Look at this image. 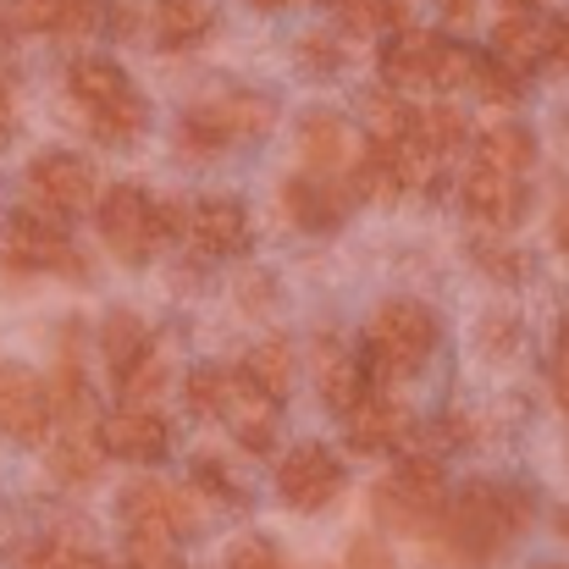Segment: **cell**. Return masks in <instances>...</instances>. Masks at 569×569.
<instances>
[{
	"label": "cell",
	"mask_w": 569,
	"mask_h": 569,
	"mask_svg": "<svg viewBox=\"0 0 569 569\" xmlns=\"http://www.w3.org/2000/svg\"><path fill=\"white\" fill-rule=\"evenodd\" d=\"M531 526V498L520 487H498V481H470L431 526L426 553L437 569H481L498 559L520 531Z\"/></svg>",
	"instance_id": "1"
},
{
	"label": "cell",
	"mask_w": 569,
	"mask_h": 569,
	"mask_svg": "<svg viewBox=\"0 0 569 569\" xmlns=\"http://www.w3.org/2000/svg\"><path fill=\"white\" fill-rule=\"evenodd\" d=\"M67 89H72V100L83 106L89 128H94L106 144H128V139H139L144 122H150V106L139 100V89L128 83V72H122L117 61H100V56L72 61Z\"/></svg>",
	"instance_id": "2"
},
{
	"label": "cell",
	"mask_w": 569,
	"mask_h": 569,
	"mask_svg": "<svg viewBox=\"0 0 569 569\" xmlns=\"http://www.w3.org/2000/svg\"><path fill=\"white\" fill-rule=\"evenodd\" d=\"M431 343H437V321H431V310L426 305H415V299H387L377 316H371V338H366V377H377V392L387 387L392 377H403V371H415L426 355H431Z\"/></svg>",
	"instance_id": "3"
},
{
	"label": "cell",
	"mask_w": 569,
	"mask_h": 569,
	"mask_svg": "<svg viewBox=\"0 0 569 569\" xmlns=\"http://www.w3.org/2000/svg\"><path fill=\"white\" fill-rule=\"evenodd\" d=\"M100 238L111 243L117 260L144 266L161 243V210L156 199H144L139 189H111L100 199Z\"/></svg>",
	"instance_id": "4"
},
{
	"label": "cell",
	"mask_w": 569,
	"mask_h": 569,
	"mask_svg": "<svg viewBox=\"0 0 569 569\" xmlns=\"http://www.w3.org/2000/svg\"><path fill=\"white\" fill-rule=\"evenodd\" d=\"M6 249L11 260L33 266V271H56V277H83V254L72 249L67 227L56 216H39V210H17L11 227H6Z\"/></svg>",
	"instance_id": "5"
},
{
	"label": "cell",
	"mask_w": 569,
	"mask_h": 569,
	"mask_svg": "<svg viewBox=\"0 0 569 569\" xmlns=\"http://www.w3.org/2000/svg\"><path fill=\"white\" fill-rule=\"evenodd\" d=\"M28 193H33V210L39 216H78L94 204V172L83 156H67V150H50L28 167Z\"/></svg>",
	"instance_id": "6"
},
{
	"label": "cell",
	"mask_w": 569,
	"mask_h": 569,
	"mask_svg": "<svg viewBox=\"0 0 569 569\" xmlns=\"http://www.w3.org/2000/svg\"><path fill=\"white\" fill-rule=\"evenodd\" d=\"M343 487V465L321 448V442H299L293 453H282L277 465V492L293 509H327Z\"/></svg>",
	"instance_id": "7"
},
{
	"label": "cell",
	"mask_w": 569,
	"mask_h": 569,
	"mask_svg": "<svg viewBox=\"0 0 569 569\" xmlns=\"http://www.w3.org/2000/svg\"><path fill=\"white\" fill-rule=\"evenodd\" d=\"M216 415H227L232 437H238L249 453H266V448L277 442V398L260 392L243 371H227V377H221V409H216Z\"/></svg>",
	"instance_id": "8"
},
{
	"label": "cell",
	"mask_w": 569,
	"mask_h": 569,
	"mask_svg": "<svg viewBox=\"0 0 569 569\" xmlns=\"http://www.w3.org/2000/svg\"><path fill=\"white\" fill-rule=\"evenodd\" d=\"M122 520L128 526H156V531H199V503H193L183 487H167V481H133L122 487Z\"/></svg>",
	"instance_id": "9"
},
{
	"label": "cell",
	"mask_w": 569,
	"mask_h": 569,
	"mask_svg": "<svg viewBox=\"0 0 569 569\" xmlns=\"http://www.w3.org/2000/svg\"><path fill=\"white\" fill-rule=\"evenodd\" d=\"M50 426V392L28 366H0V431L17 442H39Z\"/></svg>",
	"instance_id": "10"
},
{
	"label": "cell",
	"mask_w": 569,
	"mask_h": 569,
	"mask_svg": "<svg viewBox=\"0 0 569 569\" xmlns=\"http://www.w3.org/2000/svg\"><path fill=\"white\" fill-rule=\"evenodd\" d=\"M553 50H559V22H553V17H537L531 6L509 11V17L492 28V56H498L503 67H515V72L542 67Z\"/></svg>",
	"instance_id": "11"
},
{
	"label": "cell",
	"mask_w": 569,
	"mask_h": 569,
	"mask_svg": "<svg viewBox=\"0 0 569 569\" xmlns=\"http://www.w3.org/2000/svg\"><path fill=\"white\" fill-rule=\"evenodd\" d=\"M189 117L216 144H227V139H260V133L277 122V106H271L266 94H243V89H238V94H216V100L193 106Z\"/></svg>",
	"instance_id": "12"
},
{
	"label": "cell",
	"mask_w": 569,
	"mask_h": 569,
	"mask_svg": "<svg viewBox=\"0 0 569 569\" xmlns=\"http://www.w3.org/2000/svg\"><path fill=\"white\" fill-rule=\"evenodd\" d=\"M299 161L310 178H332V172H349L360 156H355V133L338 111H310L299 122Z\"/></svg>",
	"instance_id": "13"
},
{
	"label": "cell",
	"mask_w": 569,
	"mask_h": 569,
	"mask_svg": "<svg viewBox=\"0 0 569 569\" xmlns=\"http://www.w3.org/2000/svg\"><path fill=\"white\" fill-rule=\"evenodd\" d=\"M189 238L204 254H243L249 249V210L227 193H204L189 204Z\"/></svg>",
	"instance_id": "14"
},
{
	"label": "cell",
	"mask_w": 569,
	"mask_h": 569,
	"mask_svg": "<svg viewBox=\"0 0 569 569\" xmlns=\"http://www.w3.org/2000/svg\"><path fill=\"white\" fill-rule=\"evenodd\" d=\"M100 448L117 459H133V465H156V459H167V426L156 409H117L100 420Z\"/></svg>",
	"instance_id": "15"
},
{
	"label": "cell",
	"mask_w": 569,
	"mask_h": 569,
	"mask_svg": "<svg viewBox=\"0 0 569 569\" xmlns=\"http://www.w3.org/2000/svg\"><path fill=\"white\" fill-rule=\"evenodd\" d=\"M459 199H465V210H470L481 227H515V221H520V210H526V189H520V178L492 172V167H470V172H465V183H459Z\"/></svg>",
	"instance_id": "16"
},
{
	"label": "cell",
	"mask_w": 569,
	"mask_h": 569,
	"mask_svg": "<svg viewBox=\"0 0 569 569\" xmlns=\"http://www.w3.org/2000/svg\"><path fill=\"white\" fill-rule=\"evenodd\" d=\"M310 366H316V387H321L327 409H338V415H355V409H360V398H366V366H360L332 332L316 338Z\"/></svg>",
	"instance_id": "17"
},
{
	"label": "cell",
	"mask_w": 569,
	"mask_h": 569,
	"mask_svg": "<svg viewBox=\"0 0 569 569\" xmlns=\"http://www.w3.org/2000/svg\"><path fill=\"white\" fill-rule=\"evenodd\" d=\"M437 33L426 28H398L387 44H381V78L392 89H409V83H431V61H437Z\"/></svg>",
	"instance_id": "18"
},
{
	"label": "cell",
	"mask_w": 569,
	"mask_h": 569,
	"mask_svg": "<svg viewBox=\"0 0 569 569\" xmlns=\"http://www.w3.org/2000/svg\"><path fill=\"white\" fill-rule=\"evenodd\" d=\"M282 210H288L293 227H310V232L321 227L327 232V227L343 221V189L332 178H310V172L305 178H288L282 183Z\"/></svg>",
	"instance_id": "19"
},
{
	"label": "cell",
	"mask_w": 569,
	"mask_h": 569,
	"mask_svg": "<svg viewBox=\"0 0 569 569\" xmlns=\"http://www.w3.org/2000/svg\"><path fill=\"white\" fill-rule=\"evenodd\" d=\"M403 431H409V415H403L387 392H366L360 409L349 415V448H355V453H381V448H392Z\"/></svg>",
	"instance_id": "20"
},
{
	"label": "cell",
	"mask_w": 569,
	"mask_h": 569,
	"mask_svg": "<svg viewBox=\"0 0 569 569\" xmlns=\"http://www.w3.org/2000/svg\"><path fill=\"white\" fill-rule=\"evenodd\" d=\"M371 503H377V520L392 531V537H415V542H426L431 537V526H437V515L448 509H431V503H420V498H409L398 481H381L377 492H371Z\"/></svg>",
	"instance_id": "21"
},
{
	"label": "cell",
	"mask_w": 569,
	"mask_h": 569,
	"mask_svg": "<svg viewBox=\"0 0 569 569\" xmlns=\"http://www.w3.org/2000/svg\"><path fill=\"white\" fill-rule=\"evenodd\" d=\"M100 349H106V366H111L117 387H122V377H128L156 343H150V332H144V321H139L133 310H111L106 327H100Z\"/></svg>",
	"instance_id": "22"
},
{
	"label": "cell",
	"mask_w": 569,
	"mask_h": 569,
	"mask_svg": "<svg viewBox=\"0 0 569 569\" xmlns=\"http://www.w3.org/2000/svg\"><path fill=\"white\" fill-rule=\"evenodd\" d=\"M216 28V6L210 0H156V39L161 44H199Z\"/></svg>",
	"instance_id": "23"
},
{
	"label": "cell",
	"mask_w": 569,
	"mask_h": 569,
	"mask_svg": "<svg viewBox=\"0 0 569 569\" xmlns=\"http://www.w3.org/2000/svg\"><path fill=\"white\" fill-rule=\"evenodd\" d=\"M531 161H537V139L515 122L481 133V144H476V167H492V172H509V178H520Z\"/></svg>",
	"instance_id": "24"
},
{
	"label": "cell",
	"mask_w": 569,
	"mask_h": 569,
	"mask_svg": "<svg viewBox=\"0 0 569 569\" xmlns=\"http://www.w3.org/2000/svg\"><path fill=\"white\" fill-rule=\"evenodd\" d=\"M366 128H371V150H392L403 144L409 133H420V111L403 106V94H371L366 100Z\"/></svg>",
	"instance_id": "25"
},
{
	"label": "cell",
	"mask_w": 569,
	"mask_h": 569,
	"mask_svg": "<svg viewBox=\"0 0 569 569\" xmlns=\"http://www.w3.org/2000/svg\"><path fill=\"white\" fill-rule=\"evenodd\" d=\"M387 481H398L409 498L442 509V487H448V476H442V459H437V453H398V465H392Z\"/></svg>",
	"instance_id": "26"
},
{
	"label": "cell",
	"mask_w": 569,
	"mask_h": 569,
	"mask_svg": "<svg viewBox=\"0 0 569 569\" xmlns=\"http://www.w3.org/2000/svg\"><path fill=\"white\" fill-rule=\"evenodd\" d=\"M100 442L89 437V431H67L56 448H50V470L61 476V481H72V487H83V481H94L100 476Z\"/></svg>",
	"instance_id": "27"
},
{
	"label": "cell",
	"mask_w": 569,
	"mask_h": 569,
	"mask_svg": "<svg viewBox=\"0 0 569 569\" xmlns=\"http://www.w3.org/2000/svg\"><path fill=\"white\" fill-rule=\"evenodd\" d=\"M243 377L254 381L260 392L282 398V392L293 387V355H288V343H282V338H271V343H254V349H249V360H243Z\"/></svg>",
	"instance_id": "28"
},
{
	"label": "cell",
	"mask_w": 569,
	"mask_h": 569,
	"mask_svg": "<svg viewBox=\"0 0 569 569\" xmlns=\"http://www.w3.org/2000/svg\"><path fill=\"white\" fill-rule=\"evenodd\" d=\"M167 381H172V360H167V349H150V355L122 377V398H128V409H150V403L167 392Z\"/></svg>",
	"instance_id": "29"
},
{
	"label": "cell",
	"mask_w": 569,
	"mask_h": 569,
	"mask_svg": "<svg viewBox=\"0 0 569 569\" xmlns=\"http://www.w3.org/2000/svg\"><path fill=\"white\" fill-rule=\"evenodd\" d=\"M387 161H392V178H398V189H431V172H437V150L420 139V133H409L403 144H392V150H381Z\"/></svg>",
	"instance_id": "30"
},
{
	"label": "cell",
	"mask_w": 569,
	"mask_h": 569,
	"mask_svg": "<svg viewBox=\"0 0 569 569\" xmlns=\"http://www.w3.org/2000/svg\"><path fill=\"white\" fill-rule=\"evenodd\" d=\"M17 565L22 569H106V559H100L94 548H78V542L44 537V542L22 548V553H17Z\"/></svg>",
	"instance_id": "31"
},
{
	"label": "cell",
	"mask_w": 569,
	"mask_h": 569,
	"mask_svg": "<svg viewBox=\"0 0 569 569\" xmlns=\"http://www.w3.org/2000/svg\"><path fill=\"white\" fill-rule=\"evenodd\" d=\"M349 193L355 199H392L398 193V178H392V161L381 156V150H366L355 167H349Z\"/></svg>",
	"instance_id": "32"
},
{
	"label": "cell",
	"mask_w": 569,
	"mask_h": 569,
	"mask_svg": "<svg viewBox=\"0 0 569 569\" xmlns=\"http://www.w3.org/2000/svg\"><path fill=\"white\" fill-rule=\"evenodd\" d=\"M128 559H133V569H178L172 531H156V526H128Z\"/></svg>",
	"instance_id": "33"
},
{
	"label": "cell",
	"mask_w": 569,
	"mask_h": 569,
	"mask_svg": "<svg viewBox=\"0 0 569 569\" xmlns=\"http://www.w3.org/2000/svg\"><path fill=\"white\" fill-rule=\"evenodd\" d=\"M465 133H470V128H465V111H459V106H426V111H420V139H426L437 156L459 150Z\"/></svg>",
	"instance_id": "34"
},
{
	"label": "cell",
	"mask_w": 569,
	"mask_h": 569,
	"mask_svg": "<svg viewBox=\"0 0 569 569\" xmlns=\"http://www.w3.org/2000/svg\"><path fill=\"white\" fill-rule=\"evenodd\" d=\"M338 11H343V22H349L355 33L403 28V17H409V6H403V0H338Z\"/></svg>",
	"instance_id": "35"
},
{
	"label": "cell",
	"mask_w": 569,
	"mask_h": 569,
	"mask_svg": "<svg viewBox=\"0 0 569 569\" xmlns=\"http://www.w3.org/2000/svg\"><path fill=\"white\" fill-rule=\"evenodd\" d=\"M67 11L72 0H11V28L22 33H67Z\"/></svg>",
	"instance_id": "36"
},
{
	"label": "cell",
	"mask_w": 569,
	"mask_h": 569,
	"mask_svg": "<svg viewBox=\"0 0 569 569\" xmlns=\"http://www.w3.org/2000/svg\"><path fill=\"white\" fill-rule=\"evenodd\" d=\"M476 72H481V61L465 44H437V61H431V83L437 89H470Z\"/></svg>",
	"instance_id": "37"
},
{
	"label": "cell",
	"mask_w": 569,
	"mask_h": 569,
	"mask_svg": "<svg viewBox=\"0 0 569 569\" xmlns=\"http://www.w3.org/2000/svg\"><path fill=\"white\" fill-rule=\"evenodd\" d=\"M476 94L492 100V106H515V100H520V72L492 56V61H481V72H476Z\"/></svg>",
	"instance_id": "38"
},
{
	"label": "cell",
	"mask_w": 569,
	"mask_h": 569,
	"mask_svg": "<svg viewBox=\"0 0 569 569\" xmlns=\"http://www.w3.org/2000/svg\"><path fill=\"white\" fill-rule=\"evenodd\" d=\"M50 415H67V420H83V377H78V366H61L56 377H50Z\"/></svg>",
	"instance_id": "39"
},
{
	"label": "cell",
	"mask_w": 569,
	"mask_h": 569,
	"mask_svg": "<svg viewBox=\"0 0 569 569\" xmlns=\"http://www.w3.org/2000/svg\"><path fill=\"white\" fill-rule=\"evenodd\" d=\"M221 569H282V559L271 553V542H260V537H243V542H232V548H227Z\"/></svg>",
	"instance_id": "40"
},
{
	"label": "cell",
	"mask_w": 569,
	"mask_h": 569,
	"mask_svg": "<svg viewBox=\"0 0 569 569\" xmlns=\"http://www.w3.org/2000/svg\"><path fill=\"white\" fill-rule=\"evenodd\" d=\"M476 338H481V349H487V360H503V355L515 349V338H520V327H515L509 316H487V321L476 327Z\"/></svg>",
	"instance_id": "41"
},
{
	"label": "cell",
	"mask_w": 569,
	"mask_h": 569,
	"mask_svg": "<svg viewBox=\"0 0 569 569\" xmlns=\"http://www.w3.org/2000/svg\"><path fill=\"white\" fill-rule=\"evenodd\" d=\"M189 403H193V415H216L221 409V371H193L189 377Z\"/></svg>",
	"instance_id": "42"
},
{
	"label": "cell",
	"mask_w": 569,
	"mask_h": 569,
	"mask_svg": "<svg viewBox=\"0 0 569 569\" xmlns=\"http://www.w3.org/2000/svg\"><path fill=\"white\" fill-rule=\"evenodd\" d=\"M299 56H305V67H316V72H332V67H338V44H332L327 33H305V39H299Z\"/></svg>",
	"instance_id": "43"
},
{
	"label": "cell",
	"mask_w": 569,
	"mask_h": 569,
	"mask_svg": "<svg viewBox=\"0 0 569 569\" xmlns=\"http://www.w3.org/2000/svg\"><path fill=\"white\" fill-rule=\"evenodd\" d=\"M349 569H392V559H387V548H381L377 537H360L349 548Z\"/></svg>",
	"instance_id": "44"
},
{
	"label": "cell",
	"mask_w": 569,
	"mask_h": 569,
	"mask_svg": "<svg viewBox=\"0 0 569 569\" xmlns=\"http://www.w3.org/2000/svg\"><path fill=\"white\" fill-rule=\"evenodd\" d=\"M476 260H481V271H492V277H520V254H509V249L476 243Z\"/></svg>",
	"instance_id": "45"
},
{
	"label": "cell",
	"mask_w": 569,
	"mask_h": 569,
	"mask_svg": "<svg viewBox=\"0 0 569 569\" xmlns=\"http://www.w3.org/2000/svg\"><path fill=\"white\" fill-rule=\"evenodd\" d=\"M553 392H559V403L569 409V327H565V338H559V355H553Z\"/></svg>",
	"instance_id": "46"
},
{
	"label": "cell",
	"mask_w": 569,
	"mask_h": 569,
	"mask_svg": "<svg viewBox=\"0 0 569 569\" xmlns=\"http://www.w3.org/2000/svg\"><path fill=\"white\" fill-rule=\"evenodd\" d=\"M156 210H161V232H189V204L167 199V204H156Z\"/></svg>",
	"instance_id": "47"
},
{
	"label": "cell",
	"mask_w": 569,
	"mask_h": 569,
	"mask_svg": "<svg viewBox=\"0 0 569 569\" xmlns=\"http://www.w3.org/2000/svg\"><path fill=\"white\" fill-rule=\"evenodd\" d=\"M442 11H448V22H470L476 17V0H442Z\"/></svg>",
	"instance_id": "48"
},
{
	"label": "cell",
	"mask_w": 569,
	"mask_h": 569,
	"mask_svg": "<svg viewBox=\"0 0 569 569\" xmlns=\"http://www.w3.org/2000/svg\"><path fill=\"white\" fill-rule=\"evenodd\" d=\"M11 139V89H6V78H0V144Z\"/></svg>",
	"instance_id": "49"
},
{
	"label": "cell",
	"mask_w": 569,
	"mask_h": 569,
	"mask_svg": "<svg viewBox=\"0 0 569 569\" xmlns=\"http://www.w3.org/2000/svg\"><path fill=\"white\" fill-rule=\"evenodd\" d=\"M553 238H559V249L569 254V204L559 210V216H553Z\"/></svg>",
	"instance_id": "50"
},
{
	"label": "cell",
	"mask_w": 569,
	"mask_h": 569,
	"mask_svg": "<svg viewBox=\"0 0 569 569\" xmlns=\"http://www.w3.org/2000/svg\"><path fill=\"white\" fill-rule=\"evenodd\" d=\"M553 56L569 67V17H559V50H553Z\"/></svg>",
	"instance_id": "51"
},
{
	"label": "cell",
	"mask_w": 569,
	"mask_h": 569,
	"mask_svg": "<svg viewBox=\"0 0 569 569\" xmlns=\"http://www.w3.org/2000/svg\"><path fill=\"white\" fill-rule=\"evenodd\" d=\"M260 11H282V6H299V0H254Z\"/></svg>",
	"instance_id": "52"
},
{
	"label": "cell",
	"mask_w": 569,
	"mask_h": 569,
	"mask_svg": "<svg viewBox=\"0 0 569 569\" xmlns=\"http://www.w3.org/2000/svg\"><path fill=\"white\" fill-rule=\"evenodd\" d=\"M520 6H537V0H520Z\"/></svg>",
	"instance_id": "53"
}]
</instances>
